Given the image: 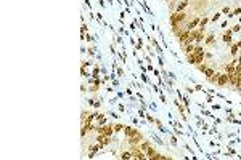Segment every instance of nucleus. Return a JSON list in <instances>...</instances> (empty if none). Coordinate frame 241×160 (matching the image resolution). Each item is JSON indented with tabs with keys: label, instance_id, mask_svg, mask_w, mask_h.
<instances>
[{
	"label": "nucleus",
	"instance_id": "nucleus-1",
	"mask_svg": "<svg viewBox=\"0 0 241 160\" xmlns=\"http://www.w3.org/2000/svg\"><path fill=\"white\" fill-rule=\"evenodd\" d=\"M185 19H187V13H185V11H180V13L174 11V13H171V26H172V27L182 24Z\"/></svg>",
	"mask_w": 241,
	"mask_h": 160
},
{
	"label": "nucleus",
	"instance_id": "nucleus-2",
	"mask_svg": "<svg viewBox=\"0 0 241 160\" xmlns=\"http://www.w3.org/2000/svg\"><path fill=\"white\" fill-rule=\"evenodd\" d=\"M199 21H201L199 16H195L191 21H188V23L185 24V29H187V31H193V29H198V26H199Z\"/></svg>",
	"mask_w": 241,
	"mask_h": 160
},
{
	"label": "nucleus",
	"instance_id": "nucleus-3",
	"mask_svg": "<svg viewBox=\"0 0 241 160\" xmlns=\"http://www.w3.org/2000/svg\"><path fill=\"white\" fill-rule=\"evenodd\" d=\"M228 79H230V75L227 74V72L220 74L219 79H217V85H219V87H225V85H228Z\"/></svg>",
	"mask_w": 241,
	"mask_h": 160
},
{
	"label": "nucleus",
	"instance_id": "nucleus-4",
	"mask_svg": "<svg viewBox=\"0 0 241 160\" xmlns=\"http://www.w3.org/2000/svg\"><path fill=\"white\" fill-rule=\"evenodd\" d=\"M236 64H238V61H236V59H233V61H230L228 64H225V72H227L228 75L235 74V67H236Z\"/></svg>",
	"mask_w": 241,
	"mask_h": 160
},
{
	"label": "nucleus",
	"instance_id": "nucleus-5",
	"mask_svg": "<svg viewBox=\"0 0 241 160\" xmlns=\"http://www.w3.org/2000/svg\"><path fill=\"white\" fill-rule=\"evenodd\" d=\"M138 130L137 128H134V127H124V135H126V138H132V136H135V135H138Z\"/></svg>",
	"mask_w": 241,
	"mask_h": 160
},
{
	"label": "nucleus",
	"instance_id": "nucleus-6",
	"mask_svg": "<svg viewBox=\"0 0 241 160\" xmlns=\"http://www.w3.org/2000/svg\"><path fill=\"white\" fill-rule=\"evenodd\" d=\"M188 5H190V0H182V2H179V3L175 5V10H174V11H175V13L183 11V10L188 7ZM174 11H172V13H174Z\"/></svg>",
	"mask_w": 241,
	"mask_h": 160
},
{
	"label": "nucleus",
	"instance_id": "nucleus-7",
	"mask_svg": "<svg viewBox=\"0 0 241 160\" xmlns=\"http://www.w3.org/2000/svg\"><path fill=\"white\" fill-rule=\"evenodd\" d=\"M232 34H233V31H232V29H228V31H225V32H224V37H222L224 43H227V45H232V43H233V40H232Z\"/></svg>",
	"mask_w": 241,
	"mask_h": 160
},
{
	"label": "nucleus",
	"instance_id": "nucleus-8",
	"mask_svg": "<svg viewBox=\"0 0 241 160\" xmlns=\"http://www.w3.org/2000/svg\"><path fill=\"white\" fill-rule=\"evenodd\" d=\"M129 139V144L130 146H134V144H140L143 141V136H142V133H138V135H135V136H132V138H127Z\"/></svg>",
	"mask_w": 241,
	"mask_h": 160
},
{
	"label": "nucleus",
	"instance_id": "nucleus-9",
	"mask_svg": "<svg viewBox=\"0 0 241 160\" xmlns=\"http://www.w3.org/2000/svg\"><path fill=\"white\" fill-rule=\"evenodd\" d=\"M195 47H196L195 43H187V45H183V47H182V50H183V53H185V55H190V53H193Z\"/></svg>",
	"mask_w": 241,
	"mask_h": 160
},
{
	"label": "nucleus",
	"instance_id": "nucleus-10",
	"mask_svg": "<svg viewBox=\"0 0 241 160\" xmlns=\"http://www.w3.org/2000/svg\"><path fill=\"white\" fill-rule=\"evenodd\" d=\"M238 53H240V47H238L236 43H232V48H230V55L236 58V56H238Z\"/></svg>",
	"mask_w": 241,
	"mask_h": 160
},
{
	"label": "nucleus",
	"instance_id": "nucleus-11",
	"mask_svg": "<svg viewBox=\"0 0 241 160\" xmlns=\"http://www.w3.org/2000/svg\"><path fill=\"white\" fill-rule=\"evenodd\" d=\"M145 154H146V159H151V160H153V157H154L156 154H158V152H156L154 149H153L151 146H150V147H148L146 151H145Z\"/></svg>",
	"mask_w": 241,
	"mask_h": 160
},
{
	"label": "nucleus",
	"instance_id": "nucleus-12",
	"mask_svg": "<svg viewBox=\"0 0 241 160\" xmlns=\"http://www.w3.org/2000/svg\"><path fill=\"white\" fill-rule=\"evenodd\" d=\"M207 23H209V18H207V16H204V18L199 21V26H198V29H199V31H204V29H206V24H207Z\"/></svg>",
	"mask_w": 241,
	"mask_h": 160
},
{
	"label": "nucleus",
	"instance_id": "nucleus-13",
	"mask_svg": "<svg viewBox=\"0 0 241 160\" xmlns=\"http://www.w3.org/2000/svg\"><path fill=\"white\" fill-rule=\"evenodd\" d=\"M214 42H215V35H214V34H209V35L204 39V43L206 45H212Z\"/></svg>",
	"mask_w": 241,
	"mask_h": 160
},
{
	"label": "nucleus",
	"instance_id": "nucleus-14",
	"mask_svg": "<svg viewBox=\"0 0 241 160\" xmlns=\"http://www.w3.org/2000/svg\"><path fill=\"white\" fill-rule=\"evenodd\" d=\"M138 146H140V149H142V151L145 152L148 147H150V146H151V143H150V141H142V143H140Z\"/></svg>",
	"mask_w": 241,
	"mask_h": 160
},
{
	"label": "nucleus",
	"instance_id": "nucleus-15",
	"mask_svg": "<svg viewBox=\"0 0 241 160\" xmlns=\"http://www.w3.org/2000/svg\"><path fill=\"white\" fill-rule=\"evenodd\" d=\"M214 74H215V71H214L212 67H207V69L204 71V75H206V79H211V77H212Z\"/></svg>",
	"mask_w": 241,
	"mask_h": 160
},
{
	"label": "nucleus",
	"instance_id": "nucleus-16",
	"mask_svg": "<svg viewBox=\"0 0 241 160\" xmlns=\"http://www.w3.org/2000/svg\"><path fill=\"white\" fill-rule=\"evenodd\" d=\"M121 159H122V160H126V159H134V157H132V151H124L122 154H121Z\"/></svg>",
	"mask_w": 241,
	"mask_h": 160
},
{
	"label": "nucleus",
	"instance_id": "nucleus-17",
	"mask_svg": "<svg viewBox=\"0 0 241 160\" xmlns=\"http://www.w3.org/2000/svg\"><path fill=\"white\" fill-rule=\"evenodd\" d=\"M124 127H126V125H122V123H116V125H114V133L124 131Z\"/></svg>",
	"mask_w": 241,
	"mask_h": 160
},
{
	"label": "nucleus",
	"instance_id": "nucleus-18",
	"mask_svg": "<svg viewBox=\"0 0 241 160\" xmlns=\"http://www.w3.org/2000/svg\"><path fill=\"white\" fill-rule=\"evenodd\" d=\"M219 75H220V74H219V72H215V74L211 77V79H207V82H211V83H217V79H219Z\"/></svg>",
	"mask_w": 241,
	"mask_h": 160
},
{
	"label": "nucleus",
	"instance_id": "nucleus-19",
	"mask_svg": "<svg viewBox=\"0 0 241 160\" xmlns=\"http://www.w3.org/2000/svg\"><path fill=\"white\" fill-rule=\"evenodd\" d=\"M196 67H198V71H199V72H203V74H204V71H206V69H207V64L201 63V64H198Z\"/></svg>",
	"mask_w": 241,
	"mask_h": 160
},
{
	"label": "nucleus",
	"instance_id": "nucleus-20",
	"mask_svg": "<svg viewBox=\"0 0 241 160\" xmlns=\"http://www.w3.org/2000/svg\"><path fill=\"white\" fill-rule=\"evenodd\" d=\"M166 159H167V155H164V154H156L153 157V160H166Z\"/></svg>",
	"mask_w": 241,
	"mask_h": 160
},
{
	"label": "nucleus",
	"instance_id": "nucleus-21",
	"mask_svg": "<svg viewBox=\"0 0 241 160\" xmlns=\"http://www.w3.org/2000/svg\"><path fill=\"white\" fill-rule=\"evenodd\" d=\"M238 15H241V8H236L235 11H232V13L228 15V18H232V16H238Z\"/></svg>",
	"mask_w": 241,
	"mask_h": 160
},
{
	"label": "nucleus",
	"instance_id": "nucleus-22",
	"mask_svg": "<svg viewBox=\"0 0 241 160\" xmlns=\"http://www.w3.org/2000/svg\"><path fill=\"white\" fill-rule=\"evenodd\" d=\"M235 74H236V75H240V74H241V63L236 64V67H235Z\"/></svg>",
	"mask_w": 241,
	"mask_h": 160
},
{
	"label": "nucleus",
	"instance_id": "nucleus-23",
	"mask_svg": "<svg viewBox=\"0 0 241 160\" xmlns=\"http://www.w3.org/2000/svg\"><path fill=\"white\" fill-rule=\"evenodd\" d=\"M220 15H222V13H215V15L212 16V23H217V21L220 19Z\"/></svg>",
	"mask_w": 241,
	"mask_h": 160
},
{
	"label": "nucleus",
	"instance_id": "nucleus-24",
	"mask_svg": "<svg viewBox=\"0 0 241 160\" xmlns=\"http://www.w3.org/2000/svg\"><path fill=\"white\" fill-rule=\"evenodd\" d=\"M151 135H153V138H154V141H156L158 144H164V141H161L159 138H158V135H154V133H151Z\"/></svg>",
	"mask_w": 241,
	"mask_h": 160
},
{
	"label": "nucleus",
	"instance_id": "nucleus-25",
	"mask_svg": "<svg viewBox=\"0 0 241 160\" xmlns=\"http://www.w3.org/2000/svg\"><path fill=\"white\" fill-rule=\"evenodd\" d=\"M146 119H148V122H150V123H156V119L153 115H146Z\"/></svg>",
	"mask_w": 241,
	"mask_h": 160
},
{
	"label": "nucleus",
	"instance_id": "nucleus-26",
	"mask_svg": "<svg viewBox=\"0 0 241 160\" xmlns=\"http://www.w3.org/2000/svg\"><path fill=\"white\" fill-rule=\"evenodd\" d=\"M240 29H241V24H236V26H233L232 31H233V32H240Z\"/></svg>",
	"mask_w": 241,
	"mask_h": 160
},
{
	"label": "nucleus",
	"instance_id": "nucleus-27",
	"mask_svg": "<svg viewBox=\"0 0 241 160\" xmlns=\"http://www.w3.org/2000/svg\"><path fill=\"white\" fill-rule=\"evenodd\" d=\"M222 13H224V15H230V13H232V10H230V8H224V10H222Z\"/></svg>",
	"mask_w": 241,
	"mask_h": 160
},
{
	"label": "nucleus",
	"instance_id": "nucleus-28",
	"mask_svg": "<svg viewBox=\"0 0 241 160\" xmlns=\"http://www.w3.org/2000/svg\"><path fill=\"white\" fill-rule=\"evenodd\" d=\"M171 143H172V146H175V144H177V139H175V136H172V138H171Z\"/></svg>",
	"mask_w": 241,
	"mask_h": 160
},
{
	"label": "nucleus",
	"instance_id": "nucleus-29",
	"mask_svg": "<svg viewBox=\"0 0 241 160\" xmlns=\"http://www.w3.org/2000/svg\"><path fill=\"white\" fill-rule=\"evenodd\" d=\"M195 90H198V91H203V87H201V85H195Z\"/></svg>",
	"mask_w": 241,
	"mask_h": 160
},
{
	"label": "nucleus",
	"instance_id": "nucleus-30",
	"mask_svg": "<svg viewBox=\"0 0 241 160\" xmlns=\"http://www.w3.org/2000/svg\"><path fill=\"white\" fill-rule=\"evenodd\" d=\"M117 75H119V77H122V75H124V72H122V69H117Z\"/></svg>",
	"mask_w": 241,
	"mask_h": 160
},
{
	"label": "nucleus",
	"instance_id": "nucleus-31",
	"mask_svg": "<svg viewBox=\"0 0 241 160\" xmlns=\"http://www.w3.org/2000/svg\"><path fill=\"white\" fill-rule=\"evenodd\" d=\"M236 45L240 47V50H241V40H238V42H236Z\"/></svg>",
	"mask_w": 241,
	"mask_h": 160
},
{
	"label": "nucleus",
	"instance_id": "nucleus-32",
	"mask_svg": "<svg viewBox=\"0 0 241 160\" xmlns=\"http://www.w3.org/2000/svg\"><path fill=\"white\" fill-rule=\"evenodd\" d=\"M240 24H241V16H240Z\"/></svg>",
	"mask_w": 241,
	"mask_h": 160
}]
</instances>
